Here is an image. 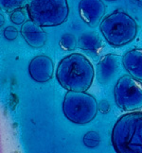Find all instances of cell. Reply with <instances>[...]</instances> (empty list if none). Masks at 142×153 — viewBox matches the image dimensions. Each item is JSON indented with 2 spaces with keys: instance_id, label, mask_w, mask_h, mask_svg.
<instances>
[{
  "instance_id": "obj_11",
  "label": "cell",
  "mask_w": 142,
  "mask_h": 153,
  "mask_svg": "<svg viewBox=\"0 0 142 153\" xmlns=\"http://www.w3.org/2000/svg\"><path fill=\"white\" fill-rule=\"evenodd\" d=\"M122 64L126 71L135 79L142 81V49H132L122 57Z\"/></svg>"
},
{
  "instance_id": "obj_9",
  "label": "cell",
  "mask_w": 142,
  "mask_h": 153,
  "mask_svg": "<svg viewBox=\"0 0 142 153\" xmlns=\"http://www.w3.org/2000/svg\"><path fill=\"white\" fill-rule=\"evenodd\" d=\"M28 72L31 79L40 83L49 81L54 75V63L46 55L33 58L28 65Z\"/></svg>"
},
{
  "instance_id": "obj_8",
  "label": "cell",
  "mask_w": 142,
  "mask_h": 153,
  "mask_svg": "<svg viewBox=\"0 0 142 153\" xmlns=\"http://www.w3.org/2000/svg\"><path fill=\"white\" fill-rule=\"evenodd\" d=\"M122 64V57L116 54L103 56L96 66V78L100 84H106L113 79Z\"/></svg>"
},
{
  "instance_id": "obj_12",
  "label": "cell",
  "mask_w": 142,
  "mask_h": 153,
  "mask_svg": "<svg viewBox=\"0 0 142 153\" xmlns=\"http://www.w3.org/2000/svg\"><path fill=\"white\" fill-rule=\"evenodd\" d=\"M79 48L88 52L98 53L102 46V41L95 32H86L81 35L78 40Z\"/></svg>"
},
{
  "instance_id": "obj_20",
  "label": "cell",
  "mask_w": 142,
  "mask_h": 153,
  "mask_svg": "<svg viewBox=\"0 0 142 153\" xmlns=\"http://www.w3.org/2000/svg\"><path fill=\"white\" fill-rule=\"evenodd\" d=\"M104 1H107V2H114V1H117V0H104Z\"/></svg>"
},
{
  "instance_id": "obj_1",
  "label": "cell",
  "mask_w": 142,
  "mask_h": 153,
  "mask_svg": "<svg viewBox=\"0 0 142 153\" xmlns=\"http://www.w3.org/2000/svg\"><path fill=\"white\" fill-rule=\"evenodd\" d=\"M96 73L93 64L81 53H72L59 62L56 79L67 91L86 92L91 87Z\"/></svg>"
},
{
  "instance_id": "obj_10",
  "label": "cell",
  "mask_w": 142,
  "mask_h": 153,
  "mask_svg": "<svg viewBox=\"0 0 142 153\" xmlns=\"http://www.w3.org/2000/svg\"><path fill=\"white\" fill-rule=\"evenodd\" d=\"M21 35L28 45L34 48H42L47 39V35L43 29V27H41L31 19H28L22 24Z\"/></svg>"
},
{
  "instance_id": "obj_13",
  "label": "cell",
  "mask_w": 142,
  "mask_h": 153,
  "mask_svg": "<svg viewBox=\"0 0 142 153\" xmlns=\"http://www.w3.org/2000/svg\"><path fill=\"white\" fill-rule=\"evenodd\" d=\"M28 1L29 0H0V5L1 9L8 13H11L17 9L27 7Z\"/></svg>"
},
{
  "instance_id": "obj_16",
  "label": "cell",
  "mask_w": 142,
  "mask_h": 153,
  "mask_svg": "<svg viewBox=\"0 0 142 153\" xmlns=\"http://www.w3.org/2000/svg\"><path fill=\"white\" fill-rule=\"evenodd\" d=\"M10 21L15 25H22L27 21V14L24 8L17 9L10 13Z\"/></svg>"
},
{
  "instance_id": "obj_18",
  "label": "cell",
  "mask_w": 142,
  "mask_h": 153,
  "mask_svg": "<svg viewBox=\"0 0 142 153\" xmlns=\"http://www.w3.org/2000/svg\"><path fill=\"white\" fill-rule=\"evenodd\" d=\"M99 110L102 111V114L109 113V110H110L109 102L106 100V99H102V100H100V102L99 103Z\"/></svg>"
},
{
  "instance_id": "obj_3",
  "label": "cell",
  "mask_w": 142,
  "mask_h": 153,
  "mask_svg": "<svg viewBox=\"0 0 142 153\" xmlns=\"http://www.w3.org/2000/svg\"><path fill=\"white\" fill-rule=\"evenodd\" d=\"M99 30L108 44L113 46H122L131 43L135 38L138 25L128 13L116 10L102 20Z\"/></svg>"
},
{
  "instance_id": "obj_17",
  "label": "cell",
  "mask_w": 142,
  "mask_h": 153,
  "mask_svg": "<svg viewBox=\"0 0 142 153\" xmlns=\"http://www.w3.org/2000/svg\"><path fill=\"white\" fill-rule=\"evenodd\" d=\"M4 37L9 41H13L18 36V30L14 27H7L4 29Z\"/></svg>"
},
{
  "instance_id": "obj_6",
  "label": "cell",
  "mask_w": 142,
  "mask_h": 153,
  "mask_svg": "<svg viewBox=\"0 0 142 153\" xmlns=\"http://www.w3.org/2000/svg\"><path fill=\"white\" fill-rule=\"evenodd\" d=\"M115 101L117 107L125 111L142 108V82L131 75H124L117 81L114 88Z\"/></svg>"
},
{
  "instance_id": "obj_4",
  "label": "cell",
  "mask_w": 142,
  "mask_h": 153,
  "mask_svg": "<svg viewBox=\"0 0 142 153\" xmlns=\"http://www.w3.org/2000/svg\"><path fill=\"white\" fill-rule=\"evenodd\" d=\"M27 13L43 27H56L66 22L69 14L67 0H29Z\"/></svg>"
},
{
  "instance_id": "obj_5",
  "label": "cell",
  "mask_w": 142,
  "mask_h": 153,
  "mask_svg": "<svg viewBox=\"0 0 142 153\" xmlns=\"http://www.w3.org/2000/svg\"><path fill=\"white\" fill-rule=\"evenodd\" d=\"M99 111L96 98L86 92L67 91L63 102V113L75 124L84 125L91 122Z\"/></svg>"
},
{
  "instance_id": "obj_19",
  "label": "cell",
  "mask_w": 142,
  "mask_h": 153,
  "mask_svg": "<svg viewBox=\"0 0 142 153\" xmlns=\"http://www.w3.org/2000/svg\"><path fill=\"white\" fill-rule=\"evenodd\" d=\"M0 17H1V24H0V25H1V27L4 25V17H3V15L1 14V16H0Z\"/></svg>"
},
{
  "instance_id": "obj_7",
  "label": "cell",
  "mask_w": 142,
  "mask_h": 153,
  "mask_svg": "<svg viewBox=\"0 0 142 153\" xmlns=\"http://www.w3.org/2000/svg\"><path fill=\"white\" fill-rule=\"evenodd\" d=\"M105 10L102 0H81L79 3V13L81 19L91 27H97L102 22Z\"/></svg>"
},
{
  "instance_id": "obj_2",
  "label": "cell",
  "mask_w": 142,
  "mask_h": 153,
  "mask_svg": "<svg viewBox=\"0 0 142 153\" xmlns=\"http://www.w3.org/2000/svg\"><path fill=\"white\" fill-rule=\"evenodd\" d=\"M112 144L118 153H142V111H130L117 119Z\"/></svg>"
},
{
  "instance_id": "obj_14",
  "label": "cell",
  "mask_w": 142,
  "mask_h": 153,
  "mask_svg": "<svg viewBox=\"0 0 142 153\" xmlns=\"http://www.w3.org/2000/svg\"><path fill=\"white\" fill-rule=\"evenodd\" d=\"M59 45H60V48L63 50L71 51L74 50L76 48V46L78 45V41H77V38L73 34L66 33L61 37Z\"/></svg>"
},
{
  "instance_id": "obj_15",
  "label": "cell",
  "mask_w": 142,
  "mask_h": 153,
  "mask_svg": "<svg viewBox=\"0 0 142 153\" xmlns=\"http://www.w3.org/2000/svg\"><path fill=\"white\" fill-rule=\"evenodd\" d=\"M84 146L89 149H94L100 143V136L97 131H88L84 134L82 140Z\"/></svg>"
}]
</instances>
